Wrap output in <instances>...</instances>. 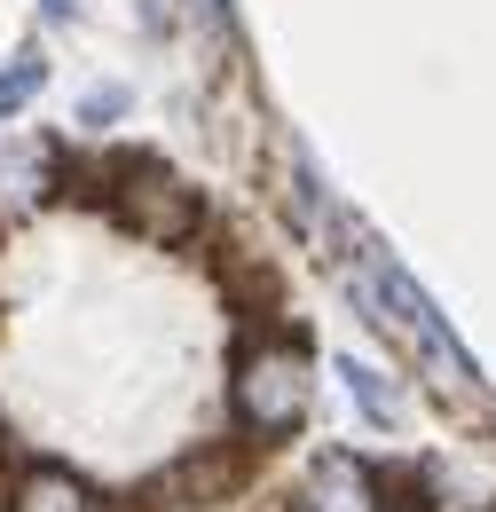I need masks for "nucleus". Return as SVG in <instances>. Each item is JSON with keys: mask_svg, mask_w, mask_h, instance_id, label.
I'll return each instance as SVG.
<instances>
[{"mask_svg": "<svg viewBox=\"0 0 496 512\" xmlns=\"http://www.w3.org/2000/svg\"><path fill=\"white\" fill-rule=\"evenodd\" d=\"M300 512H386V497H378V473L363 457L331 449V457H315L308 481H300Z\"/></svg>", "mask_w": 496, "mask_h": 512, "instance_id": "obj_5", "label": "nucleus"}, {"mask_svg": "<svg viewBox=\"0 0 496 512\" xmlns=\"http://www.w3.org/2000/svg\"><path fill=\"white\" fill-rule=\"evenodd\" d=\"M339 379H347V394H355V402L371 410V426H394V394L378 386V371H371V363H355V355H347V363H339Z\"/></svg>", "mask_w": 496, "mask_h": 512, "instance_id": "obj_7", "label": "nucleus"}, {"mask_svg": "<svg viewBox=\"0 0 496 512\" xmlns=\"http://www.w3.org/2000/svg\"><path fill=\"white\" fill-rule=\"evenodd\" d=\"M355 253H363V284H355V300H363V308H378V316H394V323H402V331H410V339H418V347L441 363V371H457V379H481V363L457 347V331L441 323V308L418 292V284H410V268L386 253L378 237H355Z\"/></svg>", "mask_w": 496, "mask_h": 512, "instance_id": "obj_2", "label": "nucleus"}, {"mask_svg": "<svg viewBox=\"0 0 496 512\" xmlns=\"http://www.w3.org/2000/svg\"><path fill=\"white\" fill-rule=\"evenodd\" d=\"M308 410V371L292 339H245L237 379H229V418L245 426V442H284Z\"/></svg>", "mask_w": 496, "mask_h": 512, "instance_id": "obj_1", "label": "nucleus"}, {"mask_svg": "<svg viewBox=\"0 0 496 512\" xmlns=\"http://www.w3.org/2000/svg\"><path fill=\"white\" fill-rule=\"evenodd\" d=\"M237 481H245V457L221 442V449H197L189 465H174V473H166L150 497H166V505H221Z\"/></svg>", "mask_w": 496, "mask_h": 512, "instance_id": "obj_6", "label": "nucleus"}, {"mask_svg": "<svg viewBox=\"0 0 496 512\" xmlns=\"http://www.w3.org/2000/svg\"><path fill=\"white\" fill-rule=\"evenodd\" d=\"M111 111H126V87H103V95H87V103H79V119H95V127H103Z\"/></svg>", "mask_w": 496, "mask_h": 512, "instance_id": "obj_9", "label": "nucleus"}, {"mask_svg": "<svg viewBox=\"0 0 496 512\" xmlns=\"http://www.w3.org/2000/svg\"><path fill=\"white\" fill-rule=\"evenodd\" d=\"M111 213H119L126 229L142 237V245H182L189 229L205 221V205H197V190H189L182 174L166 166V158H119L111 166Z\"/></svg>", "mask_w": 496, "mask_h": 512, "instance_id": "obj_3", "label": "nucleus"}, {"mask_svg": "<svg viewBox=\"0 0 496 512\" xmlns=\"http://www.w3.org/2000/svg\"><path fill=\"white\" fill-rule=\"evenodd\" d=\"M0 505H8V512H103V497H95L71 465L32 457V465H16V473L0 481Z\"/></svg>", "mask_w": 496, "mask_h": 512, "instance_id": "obj_4", "label": "nucleus"}, {"mask_svg": "<svg viewBox=\"0 0 496 512\" xmlns=\"http://www.w3.org/2000/svg\"><path fill=\"white\" fill-rule=\"evenodd\" d=\"M40 79H48V71H40V56H24L16 71H0V119H16V111L40 95Z\"/></svg>", "mask_w": 496, "mask_h": 512, "instance_id": "obj_8", "label": "nucleus"}, {"mask_svg": "<svg viewBox=\"0 0 496 512\" xmlns=\"http://www.w3.org/2000/svg\"><path fill=\"white\" fill-rule=\"evenodd\" d=\"M48 8H56V16H71V8H79V0H48Z\"/></svg>", "mask_w": 496, "mask_h": 512, "instance_id": "obj_10", "label": "nucleus"}]
</instances>
